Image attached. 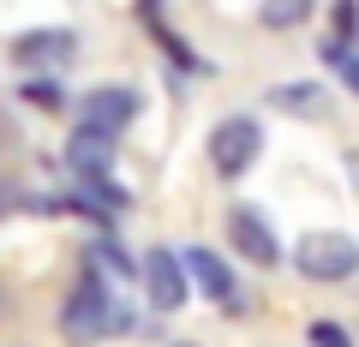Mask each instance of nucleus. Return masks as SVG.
Listing matches in <instances>:
<instances>
[{"instance_id": "nucleus-5", "label": "nucleus", "mask_w": 359, "mask_h": 347, "mask_svg": "<svg viewBox=\"0 0 359 347\" xmlns=\"http://www.w3.org/2000/svg\"><path fill=\"white\" fill-rule=\"evenodd\" d=\"M228 240H233V252H240L245 264H257V270H269V264L282 257V245H276V233H269V222L257 216V210H233L228 216Z\"/></svg>"}, {"instance_id": "nucleus-4", "label": "nucleus", "mask_w": 359, "mask_h": 347, "mask_svg": "<svg viewBox=\"0 0 359 347\" xmlns=\"http://www.w3.org/2000/svg\"><path fill=\"white\" fill-rule=\"evenodd\" d=\"M132 120H138V96L120 90V84H108V90H90L84 102H78V126L108 132V138H120V126H132Z\"/></svg>"}, {"instance_id": "nucleus-10", "label": "nucleus", "mask_w": 359, "mask_h": 347, "mask_svg": "<svg viewBox=\"0 0 359 347\" xmlns=\"http://www.w3.org/2000/svg\"><path fill=\"white\" fill-rule=\"evenodd\" d=\"M306 13H311V0H264L257 18H264V30H294Z\"/></svg>"}, {"instance_id": "nucleus-1", "label": "nucleus", "mask_w": 359, "mask_h": 347, "mask_svg": "<svg viewBox=\"0 0 359 347\" xmlns=\"http://www.w3.org/2000/svg\"><path fill=\"white\" fill-rule=\"evenodd\" d=\"M114 329H126V311L102 294V282H84L72 299H66V311H60V335L66 341L90 347V341H102V335H114Z\"/></svg>"}, {"instance_id": "nucleus-6", "label": "nucleus", "mask_w": 359, "mask_h": 347, "mask_svg": "<svg viewBox=\"0 0 359 347\" xmlns=\"http://www.w3.org/2000/svg\"><path fill=\"white\" fill-rule=\"evenodd\" d=\"M144 294L156 311H180L186 306V264L174 252H150L144 257Z\"/></svg>"}, {"instance_id": "nucleus-11", "label": "nucleus", "mask_w": 359, "mask_h": 347, "mask_svg": "<svg viewBox=\"0 0 359 347\" xmlns=\"http://www.w3.org/2000/svg\"><path fill=\"white\" fill-rule=\"evenodd\" d=\"M323 60L335 66V78H341L347 90L359 96V60H353V48H347V42H330V48H323Z\"/></svg>"}, {"instance_id": "nucleus-8", "label": "nucleus", "mask_w": 359, "mask_h": 347, "mask_svg": "<svg viewBox=\"0 0 359 347\" xmlns=\"http://www.w3.org/2000/svg\"><path fill=\"white\" fill-rule=\"evenodd\" d=\"M180 264H186V282H198V294H210V299H233V270L222 264L216 252L192 245V252L180 257Z\"/></svg>"}, {"instance_id": "nucleus-7", "label": "nucleus", "mask_w": 359, "mask_h": 347, "mask_svg": "<svg viewBox=\"0 0 359 347\" xmlns=\"http://www.w3.org/2000/svg\"><path fill=\"white\" fill-rule=\"evenodd\" d=\"M18 66H66L72 60V30H30V36L13 42Z\"/></svg>"}, {"instance_id": "nucleus-9", "label": "nucleus", "mask_w": 359, "mask_h": 347, "mask_svg": "<svg viewBox=\"0 0 359 347\" xmlns=\"http://www.w3.org/2000/svg\"><path fill=\"white\" fill-rule=\"evenodd\" d=\"M66 162H72V174H108V162H114V138L78 126L72 144H66Z\"/></svg>"}, {"instance_id": "nucleus-2", "label": "nucleus", "mask_w": 359, "mask_h": 347, "mask_svg": "<svg viewBox=\"0 0 359 347\" xmlns=\"http://www.w3.org/2000/svg\"><path fill=\"white\" fill-rule=\"evenodd\" d=\"M294 270L306 282H347V275H359V240H347V233H306L294 245Z\"/></svg>"}, {"instance_id": "nucleus-3", "label": "nucleus", "mask_w": 359, "mask_h": 347, "mask_svg": "<svg viewBox=\"0 0 359 347\" xmlns=\"http://www.w3.org/2000/svg\"><path fill=\"white\" fill-rule=\"evenodd\" d=\"M257 150H264V126H257V120H245V114L222 120V126L210 132V168H216L222 180H240L245 168L257 162Z\"/></svg>"}, {"instance_id": "nucleus-13", "label": "nucleus", "mask_w": 359, "mask_h": 347, "mask_svg": "<svg viewBox=\"0 0 359 347\" xmlns=\"http://www.w3.org/2000/svg\"><path fill=\"white\" fill-rule=\"evenodd\" d=\"M353 18H359V6H353V0H341V6H335V30H341V42L353 36Z\"/></svg>"}, {"instance_id": "nucleus-12", "label": "nucleus", "mask_w": 359, "mask_h": 347, "mask_svg": "<svg viewBox=\"0 0 359 347\" xmlns=\"http://www.w3.org/2000/svg\"><path fill=\"white\" fill-rule=\"evenodd\" d=\"M311 341L318 347H353V335H347L341 323H311Z\"/></svg>"}]
</instances>
